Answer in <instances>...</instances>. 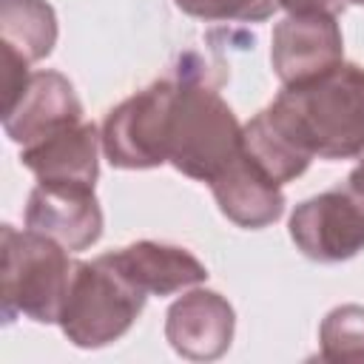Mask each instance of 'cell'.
<instances>
[{
	"label": "cell",
	"mask_w": 364,
	"mask_h": 364,
	"mask_svg": "<svg viewBox=\"0 0 364 364\" xmlns=\"http://www.w3.org/2000/svg\"><path fill=\"white\" fill-rule=\"evenodd\" d=\"M290 239L301 256L336 264L364 250V193L350 185L321 191L290 213Z\"/></svg>",
	"instance_id": "cell-6"
},
{
	"label": "cell",
	"mask_w": 364,
	"mask_h": 364,
	"mask_svg": "<svg viewBox=\"0 0 364 364\" xmlns=\"http://www.w3.org/2000/svg\"><path fill=\"white\" fill-rule=\"evenodd\" d=\"M219 210L239 228L262 230L284 213V193L270 176H264L245 151L210 182Z\"/></svg>",
	"instance_id": "cell-13"
},
{
	"label": "cell",
	"mask_w": 364,
	"mask_h": 364,
	"mask_svg": "<svg viewBox=\"0 0 364 364\" xmlns=\"http://www.w3.org/2000/svg\"><path fill=\"white\" fill-rule=\"evenodd\" d=\"M77 122H82V102L71 80L51 68L31 71L20 97L3 108L6 136L23 148Z\"/></svg>",
	"instance_id": "cell-8"
},
{
	"label": "cell",
	"mask_w": 364,
	"mask_h": 364,
	"mask_svg": "<svg viewBox=\"0 0 364 364\" xmlns=\"http://www.w3.org/2000/svg\"><path fill=\"white\" fill-rule=\"evenodd\" d=\"M60 242L26 228L3 225L0 230V296L3 318H31L37 324H60L74 262Z\"/></svg>",
	"instance_id": "cell-3"
},
{
	"label": "cell",
	"mask_w": 364,
	"mask_h": 364,
	"mask_svg": "<svg viewBox=\"0 0 364 364\" xmlns=\"http://www.w3.org/2000/svg\"><path fill=\"white\" fill-rule=\"evenodd\" d=\"M102 134L94 122L82 119L20 151V162L46 185L94 188L100 176Z\"/></svg>",
	"instance_id": "cell-11"
},
{
	"label": "cell",
	"mask_w": 364,
	"mask_h": 364,
	"mask_svg": "<svg viewBox=\"0 0 364 364\" xmlns=\"http://www.w3.org/2000/svg\"><path fill=\"white\" fill-rule=\"evenodd\" d=\"M242 151L245 156L276 185L299 179L310 168V156L282 131V125L262 108L250 122L242 125Z\"/></svg>",
	"instance_id": "cell-14"
},
{
	"label": "cell",
	"mask_w": 364,
	"mask_h": 364,
	"mask_svg": "<svg viewBox=\"0 0 364 364\" xmlns=\"http://www.w3.org/2000/svg\"><path fill=\"white\" fill-rule=\"evenodd\" d=\"M145 299L148 293L114 267L105 253L91 262L77 259L60 313V330L74 347L100 350L134 327Z\"/></svg>",
	"instance_id": "cell-4"
},
{
	"label": "cell",
	"mask_w": 364,
	"mask_h": 364,
	"mask_svg": "<svg viewBox=\"0 0 364 364\" xmlns=\"http://www.w3.org/2000/svg\"><path fill=\"white\" fill-rule=\"evenodd\" d=\"M0 43L14 48L28 63L51 54L57 43V14L46 0H3Z\"/></svg>",
	"instance_id": "cell-15"
},
{
	"label": "cell",
	"mask_w": 364,
	"mask_h": 364,
	"mask_svg": "<svg viewBox=\"0 0 364 364\" xmlns=\"http://www.w3.org/2000/svg\"><path fill=\"white\" fill-rule=\"evenodd\" d=\"M105 256L148 296H173L208 279V267L188 247L168 242L142 239L119 250H111Z\"/></svg>",
	"instance_id": "cell-12"
},
{
	"label": "cell",
	"mask_w": 364,
	"mask_h": 364,
	"mask_svg": "<svg viewBox=\"0 0 364 364\" xmlns=\"http://www.w3.org/2000/svg\"><path fill=\"white\" fill-rule=\"evenodd\" d=\"M173 74L151 82L114 105L102 122V154L114 168L145 171L168 162V114L173 102Z\"/></svg>",
	"instance_id": "cell-5"
},
{
	"label": "cell",
	"mask_w": 364,
	"mask_h": 364,
	"mask_svg": "<svg viewBox=\"0 0 364 364\" xmlns=\"http://www.w3.org/2000/svg\"><path fill=\"white\" fill-rule=\"evenodd\" d=\"M353 3H355V6H364V0H353Z\"/></svg>",
	"instance_id": "cell-20"
},
{
	"label": "cell",
	"mask_w": 364,
	"mask_h": 364,
	"mask_svg": "<svg viewBox=\"0 0 364 364\" xmlns=\"http://www.w3.org/2000/svg\"><path fill=\"white\" fill-rule=\"evenodd\" d=\"M236 313L230 301L205 287L188 290L165 313V338L182 358L213 361L230 350Z\"/></svg>",
	"instance_id": "cell-9"
},
{
	"label": "cell",
	"mask_w": 364,
	"mask_h": 364,
	"mask_svg": "<svg viewBox=\"0 0 364 364\" xmlns=\"http://www.w3.org/2000/svg\"><path fill=\"white\" fill-rule=\"evenodd\" d=\"M344 57L338 17L318 11H290L273 26L270 65L282 85L318 77Z\"/></svg>",
	"instance_id": "cell-7"
},
{
	"label": "cell",
	"mask_w": 364,
	"mask_h": 364,
	"mask_svg": "<svg viewBox=\"0 0 364 364\" xmlns=\"http://www.w3.org/2000/svg\"><path fill=\"white\" fill-rule=\"evenodd\" d=\"M188 17L205 23H262L282 9V0H173Z\"/></svg>",
	"instance_id": "cell-17"
},
{
	"label": "cell",
	"mask_w": 364,
	"mask_h": 364,
	"mask_svg": "<svg viewBox=\"0 0 364 364\" xmlns=\"http://www.w3.org/2000/svg\"><path fill=\"white\" fill-rule=\"evenodd\" d=\"M270 117L310 159H355L364 154V68L338 63L330 71L282 85Z\"/></svg>",
	"instance_id": "cell-1"
},
{
	"label": "cell",
	"mask_w": 364,
	"mask_h": 364,
	"mask_svg": "<svg viewBox=\"0 0 364 364\" xmlns=\"http://www.w3.org/2000/svg\"><path fill=\"white\" fill-rule=\"evenodd\" d=\"M26 228L60 242L65 250H85L102 236V208L94 188L37 182L26 202Z\"/></svg>",
	"instance_id": "cell-10"
},
{
	"label": "cell",
	"mask_w": 364,
	"mask_h": 364,
	"mask_svg": "<svg viewBox=\"0 0 364 364\" xmlns=\"http://www.w3.org/2000/svg\"><path fill=\"white\" fill-rule=\"evenodd\" d=\"M353 0H282V9L290 11H318V14H333L338 17Z\"/></svg>",
	"instance_id": "cell-18"
},
{
	"label": "cell",
	"mask_w": 364,
	"mask_h": 364,
	"mask_svg": "<svg viewBox=\"0 0 364 364\" xmlns=\"http://www.w3.org/2000/svg\"><path fill=\"white\" fill-rule=\"evenodd\" d=\"M347 185L350 188H355L358 193H364V159L350 171V176H347Z\"/></svg>",
	"instance_id": "cell-19"
},
{
	"label": "cell",
	"mask_w": 364,
	"mask_h": 364,
	"mask_svg": "<svg viewBox=\"0 0 364 364\" xmlns=\"http://www.w3.org/2000/svg\"><path fill=\"white\" fill-rule=\"evenodd\" d=\"M318 358L324 361H364V307H333L318 327Z\"/></svg>",
	"instance_id": "cell-16"
},
{
	"label": "cell",
	"mask_w": 364,
	"mask_h": 364,
	"mask_svg": "<svg viewBox=\"0 0 364 364\" xmlns=\"http://www.w3.org/2000/svg\"><path fill=\"white\" fill-rule=\"evenodd\" d=\"M168 114V162L199 182H213L242 154V125L222 100L199 54L188 51L173 71Z\"/></svg>",
	"instance_id": "cell-2"
}]
</instances>
